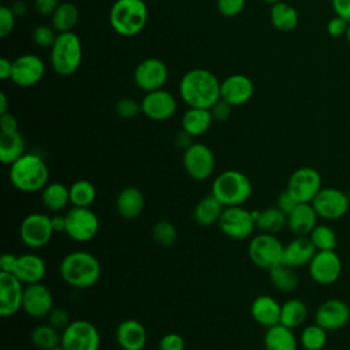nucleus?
Returning <instances> with one entry per match:
<instances>
[{
	"label": "nucleus",
	"instance_id": "f257e3e1",
	"mask_svg": "<svg viewBox=\"0 0 350 350\" xmlns=\"http://www.w3.org/2000/svg\"><path fill=\"white\" fill-rule=\"evenodd\" d=\"M220 81L206 68H193L179 81V96L190 108L209 109L220 100Z\"/></svg>",
	"mask_w": 350,
	"mask_h": 350
},
{
	"label": "nucleus",
	"instance_id": "f03ea898",
	"mask_svg": "<svg viewBox=\"0 0 350 350\" xmlns=\"http://www.w3.org/2000/svg\"><path fill=\"white\" fill-rule=\"evenodd\" d=\"M59 275L70 287L86 290L96 286L100 280L101 264L93 253L88 250H74L62 258Z\"/></svg>",
	"mask_w": 350,
	"mask_h": 350
},
{
	"label": "nucleus",
	"instance_id": "7ed1b4c3",
	"mask_svg": "<svg viewBox=\"0 0 350 350\" xmlns=\"http://www.w3.org/2000/svg\"><path fill=\"white\" fill-rule=\"evenodd\" d=\"M11 185L22 193L41 191L49 182V168L44 157L37 153H25L10 165Z\"/></svg>",
	"mask_w": 350,
	"mask_h": 350
},
{
	"label": "nucleus",
	"instance_id": "20e7f679",
	"mask_svg": "<svg viewBox=\"0 0 350 350\" xmlns=\"http://www.w3.org/2000/svg\"><path fill=\"white\" fill-rule=\"evenodd\" d=\"M148 22L145 0H115L109 10V25L115 33L133 37L141 33Z\"/></svg>",
	"mask_w": 350,
	"mask_h": 350
},
{
	"label": "nucleus",
	"instance_id": "39448f33",
	"mask_svg": "<svg viewBox=\"0 0 350 350\" xmlns=\"http://www.w3.org/2000/svg\"><path fill=\"white\" fill-rule=\"evenodd\" d=\"M252 180L238 170H226L212 182L211 193L224 206L245 205L252 197Z\"/></svg>",
	"mask_w": 350,
	"mask_h": 350
},
{
	"label": "nucleus",
	"instance_id": "423d86ee",
	"mask_svg": "<svg viewBox=\"0 0 350 350\" xmlns=\"http://www.w3.org/2000/svg\"><path fill=\"white\" fill-rule=\"evenodd\" d=\"M82 62V42L74 31L59 33L51 48L49 63L60 77L72 75Z\"/></svg>",
	"mask_w": 350,
	"mask_h": 350
},
{
	"label": "nucleus",
	"instance_id": "0eeeda50",
	"mask_svg": "<svg viewBox=\"0 0 350 350\" xmlns=\"http://www.w3.org/2000/svg\"><path fill=\"white\" fill-rule=\"evenodd\" d=\"M284 245L275 234L260 232L250 238L247 246L249 260L258 268L269 269L283 261Z\"/></svg>",
	"mask_w": 350,
	"mask_h": 350
},
{
	"label": "nucleus",
	"instance_id": "6e6552de",
	"mask_svg": "<svg viewBox=\"0 0 350 350\" xmlns=\"http://www.w3.org/2000/svg\"><path fill=\"white\" fill-rule=\"evenodd\" d=\"M53 234L51 216L42 212L26 215L19 224V239L30 250L45 247L51 242Z\"/></svg>",
	"mask_w": 350,
	"mask_h": 350
},
{
	"label": "nucleus",
	"instance_id": "1a4fd4ad",
	"mask_svg": "<svg viewBox=\"0 0 350 350\" xmlns=\"http://www.w3.org/2000/svg\"><path fill=\"white\" fill-rule=\"evenodd\" d=\"M217 226L226 237L235 241L252 238L257 228L253 211L246 209L243 205L226 206Z\"/></svg>",
	"mask_w": 350,
	"mask_h": 350
},
{
	"label": "nucleus",
	"instance_id": "9d476101",
	"mask_svg": "<svg viewBox=\"0 0 350 350\" xmlns=\"http://www.w3.org/2000/svg\"><path fill=\"white\" fill-rule=\"evenodd\" d=\"M60 345L66 350H100L101 335L89 320H71L62 331Z\"/></svg>",
	"mask_w": 350,
	"mask_h": 350
},
{
	"label": "nucleus",
	"instance_id": "9b49d317",
	"mask_svg": "<svg viewBox=\"0 0 350 350\" xmlns=\"http://www.w3.org/2000/svg\"><path fill=\"white\" fill-rule=\"evenodd\" d=\"M100 231V219L90 208L72 206L66 212V235L78 242L85 243L96 238Z\"/></svg>",
	"mask_w": 350,
	"mask_h": 350
},
{
	"label": "nucleus",
	"instance_id": "f8f14e48",
	"mask_svg": "<svg viewBox=\"0 0 350 350\" xmlns=\"http://www.w3.org/2000/svg\"><path fill=\"white\" fill-rule=\"evenodd\" d=\"M182 164L186 174L197 180H208L215 171V156L209 146L201 142H193L183 150Z\"/></svg>",
	"mask_w": 350,
	"mask_h": 350
},
{
	"label": "nucleus",
	"instance_id": "ddd939ff",
	"mask_svg": "<svg viewBox=\"0 0 350 350\" xmlns=\"http://www.w3.org/2000/svg\"><path fill=\"white\" fill-rule=\"evenodd\" d=\"M320 219L338 220L343 217L350 205L346 191L336 187H321L310 202Z\"/></svg>",
	"mask_w": 350,
	"mask_h": 350
},
{
	"label": "nucleus",
	"instance_id": "4468645a",
	"mask_svg": "<svg viewBox=\"0 0 350 350\" xmlns=\"http://www.w3.org/2000/svg\"><path fill=\"white\" fill-rule=\"evenodd\" d=\"M167 81L168 67L157 57H146L141 60L134 70V83L145 93L163 89Z\"/></svg>",
	"mask_w": 350,
	"mask_h": 350
},
{
	"label": "nucleus",
	"instance_id": "2eb2a0df",
	"mask_svg": "<svg viewBox=\"0 0 350 350\" xmlns=\"http://www.w3.org/2000/svg\"><path fill=\"white\" fill-rule=\"evenodd\" d=\"M320 172L313 167L297 168L287 180V190L301 202H312L321 189Z\"/></svg>",
	"mask_w": 350,
	"mask_h": 350
},
{
	"label": "nucleus",
	"instance_id": "dca6fc26",
	"mask_svg": "<svg viewBox=\"0 0 350 350\" xmlns=\"http://www.w3.org/2000/svg\"><path fill=\"white\" fill-rule=\"evenodd\" d=\"M313 282L321 286L335 283L342 273V260L335 250H317L308 265Z\"/></svg>",
	"mask_w": 350,
	"mask_h": 350
},
{
	"label": "nucleus",
	"instance_id": "f3484780",
	"mask_svg": "<svg viewBox=\"0 0 350 350\" xmlns=\"http://www.w3.org/2000/svg\"><path fill=\"white\" fill-rule=\"evenodd\" d=\"M141 103V112L150 120L164 122L176 112L178 103L172 93L164 89L145 93Z\"/></svg>",
	"mask_w": 350,
	"mask_h": 350
},
{
	"label": "nucleus",
	"instance_id": "a211bd4d",
	"mask_svg": "<svg viewBox=\"0 0 350 350\" xmlns=\"http://www.w3.org/2000/svg\"><path fill=\"white\" fill-rule=\"evenodd\" d=\"M45 74L42 59L33 53H25L12 60L11 81L19 88H30L37 85Z\"/></svg>",
	"mask_w": 350,
	"mask_h": 350
},
{
	"label": "nucleus",
	"instance_id": "6ab92c4d",
	"mask_svg": "<svg viewBox=\"0 0 350 350\" xmlns=\"http://www.w3.org/2000/svg\"><path fill=\"white\" fill-rule=\"evenodd\" d=\"M25 284L10 272L0 271V316L4 319L15 316L22 310Z\"/></svg>",
	"mask_w": 350,
	"mask_h": 350
},
{
	"label": "nucleus",
	"instance_id": "aec40b11",
	"mask_svg": "<svg viewBox=\"0 0 350 350\" xmlns=\"http://www.w3.org/2000/svg\"><path fill=\"white\" fill-rule=\"evenodd\" d=\"M53 309L51 290L41 282L25 286L22 310L31 319H45Z\"/></svg>",
	"mask_w": 350,
	"mask_h": 350
},
{
	"label": "nucleus",
	"instance_id": "412c9836",
	"mask_svg": "<svg viewBox=\"0 0 350 350\" xmlns=\"http://www.w3.org/2000/svg\"><path fill=\"white\" fill-rule=\"evenodd\" d=\"M350 320L349 305L339 298H329L321 302L314 312V323L325 331H338Z\"/></svg>",
	"mask_w": 350,
	"mask_h": 350
},
{
	"label": "nucleus",
	"instance_id": "4be33fe9",
	"mask_svg": "<svg viewBox=\"0 0 350 350\" xmlns=\"http://www.w3.org/2000/svg\"><path fill=\"white\" fill-rule=\"evenodd\" d=\"M254 93L253 81L245 74H232L220 83V98L232 107L246 104Z\"/></svg>",
	"mask_w": 350,
	"mask_h": 350
},
{
	"label": "nucleus",
	"instance_id": "5701e85b",
	"mask_svg": "<svg viewBox=\"0 0 350 350\" xmlns=\"http://www.w3.org/2000/svg\"><path fill=\"white\" fill-rule=\"evenodd\" d=\"M46 271L48 268H46L45 260L41 256L33 252H29L18 256L12 273L25 286H27V284L41 283L46 276Z\"/></svg>",
	"mask_w": 350,
	"mask_h": 350
},
{
	"label": "nucleus",
	"instance_id": "b1692460",
	"mask_svg": "<svg viewBox=\"0 0 350 350\" xmlns=\"http://www.w3.org/2000/svg\"><path fill=\"white\" fill-rule=\"evenodd\" d=\"M115 339L122 350H144L148 342V332L141 321L126 319L118 324Z\"/></svg>",
	"mask_w": 350,
	"mask_h": 350
},
{
	"label": "nucleus",
	"instance_id": "393cba45",
	"mask_svg": "<svg viewBox=\"0 0 350 350\" xmlns=\"http://www.w3.org/2000/svg\"><path fill=\"white\" fill-rule=\"evenodd\" d=\"M317 213L310 202L298 204L287 215V228L295 237H309L317 223Z\"/></svg>",
	"mask_w": 350,
	"mask_h": 350
},
{
	"label": "nucleus",
	"instance_id": "a878e982",
	"mask_svg": "<svg viewBox=\"0 0 350 350\" xmlns=\"http://www.w3.org/2000/svg\"><path fill=\"white\" fill-rule=\"evenodd\" d=\"M316 252L317 250L309 237H294L288 243L284 245L282 262L297 269L309 265Z\"/></svg>",
	"mask_w": 350,
	"mask_h": 350
},
{
	"label": "nucleus",
	"instance_id": "bb28decb",
	"mask_svg": "<svg viewBox=\"0 0 350 350\" xmlns=\"http://www.w3.org/2000/svg\"><path fill=\"white\" fill-rule=\"evenodd\" d=\"M280 310L282 305L272 295L268 294H261L256 297L250 305V314L253 320L265 328L279 324Z\"/></svg>",
	"mask_w": 350,
	"mask_h": 350
},
{
	"label": "nucleus",
	"instance_id": "cd10ccee",
	"mask_svg": "<svg viewBox=\"0 0 350 350\" xmlns=\"http://www.w3.org/2000/svg\"><path fill=\"white\" fill-rule=\"evenodd\" d=\"M115 208L123 219H137L145 209V196L138 187L127 186L118 193Z\"/></svg>",
	"mask_w": 350,
	"mask_h": 350
},
{
	"label": "nucleus",
	"instance_id": "c85d7f7f",
	"mask_svg": "<svg viewBox=\"0 0 350 350\" xmlns=\"http://www.w3.org/2000/svg\"><path fill=\"white\" fill-rule=\"evenodd\" d=\"M262 345L265 350H298L299 340L291 328L279 323L267 328Z\"/></svg>",
	"mask_w": 350,
	"mask_h": 350
},
{
	"label": "nucleus",
	"instance_id": "c756f323",
	"mask_svg": "<svg viewBox=\"0 0 350 350\" xmlns=\"http://www.w3.org/2000/svg\"><path fill=\"white\" fill-rule=\"evenodd\" d=\"M224 205L211 193L204 196L193 209V219L201 227H209L219 223Z\"/></svg>",
	"mask_w": 350,
	"mask_h": 350
},
{
	"label": "nucleus",
	"instance_id": "7c9ffc66",
	"mask_svg": "<svg viewBox=\"0 0 350 350\" xmlns=\"http://www.w3.org/2000/svg\"><path fill=\"white\" fill-rule=\"evenodd\" d=\"M41 201L48 212H63L70 204V186H66L59 180L48 182V185L41 190Z\"/></svg>",
	"mask_w": 350,
	"mask_h": 350
},
{
	"label": "nucleus",
	"instance_id": "2f4dec72",
	"mask_svg": "<svg viewBox=\"0 0 350 350\" xmlns=\"http://www.w3.org/2000/svg\"><path fill=\"white\" fill-rule=\"evenodd\" d=\"M213 122L212 113L205 108H187L180 118V130L186 131L191 137H200L205 134Z\"/></svg>",
	"mask_w": 350,
	"mask_h": 350
},
{
	"label": "nucleus",
	"instance_id": "473e14b6",
	"mask_svg": "<svg viewBox=\"0 0 350 350\" xmlns=\"http://www.w3.org/2000/svg\"><path fill=\"white\" fill-rule=\"evenodd\" d=\"M256 226L260 232L278 234L284 227H287V215L282 212L278 206H269L261 211H253Z\"/></svg>",
	"mask_w": 350,
	"mask_h": 350
},
{
	"label": "nucleus",
	"instance_id": "72a5a7b5",
	"mask_svg": "<svg viewBox=\"0 0 350 350\" xmlns=\"http://www.w3.org/2000/svg\"><path fill=\"white\" fill-rule=\"evenodd\" d=\"M269 19L272 26L283 33L291 31L298 25V12L297 10L286 3V1H278L275 4H271L269 11Z\"/></svg>",
	"mask_w": 350,
	"mask_h": 350
},
{
	"label": "nucleus",
	"instance_id": "f704fd0d",
	"mask_svg": "<svg viewBox=\"0 0 350 350\" xmlns=\"http://www.w3.org/2000/svg\"><path fill=\"white\" fill-rule=\"evenodd\" d=\"M25 148V138L19 131L0 133V160L4 165H11L21 159L26 153Z\"/></svg>",
	"mask_w": 350,
	"mask_h": 350
},
{
	"label": "nucleus",
	"instance_id": "c9c22d12",
	"mask_svg": "<svg viewBox=\"0 0 350 350\" xmlns=\"http://www.w3.org/2000/svg\"><path fill=\"white\" fill-rule=\"evenodd\" d=\"M268 276L272 286L282 293H291L299 286V276L295 268L283 262L268 269Z\"/></svg>",
	"mask_w": 350,
	"mask_h": 350
},
{
	"label": "nucleus",
	"instance_id": "e433bc0d",
	"mask_svg": "<svg viewBox=\"0 0 350 350\" xmlns=\"http://www.w3.org/2000/svg\"><path fill=\"white\" fill-rule=\"evenodd\" d=\"M79 18L78 7L71 1H64L57 5L55 12L51 15V25L57 33L72 31Z\"/></svg>",
	"mask_w": 350,
	"mask_h": 350
},
{
	"label": "nucleus",
	"instance_id": "4c0bfd02",
	"mask_svg": "<svg viewBox=\"0 0 350 350\" xmlns=\"http://www.w3.org/2000/svg\"><path fill=\"white\" fill-rule=\"evenodd\" d=\"M308 319V306L299 298H290L282 304L280 324L294 329L301 327Z\"/></svg>",
	"mask_w": 350,
	"mask_h": 350
},
{
	"label": "nucleus",
	"instance_id": "58836bf2",
	"mask_svg": "<svg viewBox=\"0 0 350 350\" xmlns=\"http://www.w3.org/2000/svg\"><path fill=\"white\" fill-rule=\"evenodd\" d=\"M96 197V186L88 179H78L70 185V204L72 206L90 208Z\"/></svg>",
	"mask_w": 350,
	"mask_h": 350
},
{
	"label": "nucleus",
	"instance_id": "ea45409f",
	"mask_svg": "<svg viewBox=\"0 0 350 350\" xmlns=\"http://www.w3.org/2000/svg\"><path fill=\"white\" fill-rule=\"evenodd\" d=\"M62 332L51 324H38L30 332V342L38 350H52L60 345Z\"/></svg>",
	"mask_w": 350,
	"mask_h": 350
},
{
	"label": "nucleus",
	"instance_id": "a19ab883",
	"mask_svg": "<svg viewBox=\"0 0 350 350\" xmlns=\"http://www.w3.org/2000/svg\"><path fill=\"white\" fill-rule=\"evenodd\" d=\"M327 332L317 323L304 327L299 335V345L305 350H321L327 343Z\"/></svg>",
	"mask_w": 350,
	"mask_h": 350
},
{
	"label": "nucleus",
	"instance_id": "79ce46f5",
	"mask_svg": "<svg viewBox=\"0 0 350 350\" xmlns=\"http://www.w3.org/2000/svg\"><path fill=\"white\" fill-rule=\"evenodd\" d=\"M316 250H335L338 246V237L332 227L328 224H317L309 234Z\"/></svg>",
	"mask_w": 350,
	"mask_h": 350
},
{
	"label": "nucleus",
	"instance_id": "37998d69",
	"mask_svg": "<svg viewBox=\"0 0 350 350\" xmlns=\"http://www.w3.org/2000/svg\"><path fill=\"white\" fill-rule=\"evenodd\" d=\"M152 237L154 242L161 247H171L176 242L178 231L174 223L170 220H159L152 228Z\"/></svg>",
	"mask_w": 350,
	"mask_h": 350
},
{
	"label": "nucleus",
	"instance_id": "c03bdc74",
	"mask_svg": "<svg viewBox=\"0 0 350 350\" xmlns=\"http://www.w3.org/2000/svg\"><path fill=\"white\" fill-rule=\"evenodd\" d=\"M57 31L53 29V26L51 25H40L33 30L31 38L36 42L37 46L40 48H52V45L56 41L57 37Z\"/></svg>",
	"mask_w": 350,
	"mask_h": 350
},
{
	"label": "nucleus",
	"instance_id": "a18cd8bd",
	"mask_svg": "<svg viewBox=\"0 0 350 350\" xmlns=\"http://www.w3.org/2000/svg\"><path fill=\"white\" fill-rule=\"evenodd\" d=\"M115 112L122 119L135 118L141 112V103H138L130 97H123L116 101Z\"/></svg>",
	"mask_w": 350,
	"mask_h": 350
},
{
	"label": "nucleus",
	"instance_id": "49530a36",
	"mask_svg": "<svg viewBox=\"0 0 350 350\" xmlns=\"http://www.w3.org/2000/svg\"><path fill=\"white\" fill-rule=\"evenodd\" d=\"M246 0H216L217 11L226 18H234L239 15L245 8Z\"/></svg>",
	"mask_w": 350,
	"mask_h": 350
},
{
	"label": "nucleus",
	"instance_id": "de8ad7c7",
	"mask_svg": "<svg viewBox=\"0 0 350 350\" xmlns=\"http://www.w3.org/2000/svg\"><path fill=\"white\" fill-rule=\"evenodd\" d=\"M15 14L12 12L11 7L1 5L0 7V37L5 38L15 26Z\"/></svg>",
	"mask_w": 350,
	"mask_h": 350
},
{
	"label": "nucleus",
	"instance_id": "09e8293b",
	"mask_svg": "<svg viewBox=\"0 0 350 350\" xmlns=\"http://www.w3.org/2000/svg\"><path fill=\"white\" fill-rule=\"evenodd\" d=\"M46 319H48V324H51L52 327H55L60 332L71 323V319H70L68 313L62 308H53Z\"/></svg>",
	"mask_w": 350,
	"mask_h": 350
},
{
	"label": "nucleus",
	"instance_id": "8fccbe9b",
	"mask_svg": "<svg viewBox=\"0 0 350 350\" xmlns=\"http://www.w3.org/2000/svg\"><path fill=\"white\" fill-rule=\"evenodd\" d=\"M159 350H185V339L179 334L168 332L161 336L159 342Z\"/></svg>",
	"mask_w": 350,
	"mask_h": 350
},
{
	"label": "nucleus",
	"instance_id": "3c124183",
	"mask_svg": "<svg viewBox=\"0 0 350 350\" xmlns=\"http://www.w3.org/2000/svg\"><path fill=\"white\" fill-rule=\"evenodd\" d=\"M349 22L346 19H343L342 16H332L328 23H327V33L334 37V38H338V37H343L346 36V31H347V27H349Z\"/></svg>",
	"mask_w": 350,
	"mask_h": 350
},
{
	"label": "nucleus",
	"instance_id": "603ef678",
	"mask_svg": "<svg viewBox=\"0 0 350 350\" xmlns=\"http://www.w3.org/2000/svg\"><path fill=\"white\" fill-rule=\"evenodd\" d=\"M213 120L216 122H224L230 118L231 111H232V105L228 104L227 101H224L223 98L217 100L211 108H209Z\"/></svg>",
	"mask_w": 350,
	"mask_h": 350
},
{
	"label": "nucleus",
	"instance_id": "864d4df0",
	"mask_svg": "<svg viewBox=\"0 0 350 350\" xmlns=\"http://www.w3.org/2000/svg\"><path fill=\"white\" fill-rule=\"evenodd\" d=\"M298 204H299V202L293 197V194H291L287 189L283 190V191L278 196V198H276V206H278L282 212H284L286 215H288Z\"/></svg>",
	"mask_w": 350,
	"mask_h": 350
},
{
	"label": "nucleus",
	"instance_id": "5fc2aeb1",
	"mask_svg": "<svg viewBox=\"0 0 350 350\" xmlns=\"http://www.w3.org/2000/svg\"><path fill=\"white\" fill-rule=\"evenodd\" d=\"M19 123L15 115L11 112H7L4 115H0V133H16L19 131Z\"/></svg>",
	"mask_w": 350,
	"mask_h": 350
},
{
	"label": "nucleus",
	"instance_id": "6e6d98bb",
	"mask_svg": "<svg viewBox=\"0 0 350 350\" xmlns=\"http://www.w3.org/2000/svg\"><path fill=\"white\" fill-rule=\"evenodd\" d=\"M59 4L57 0H34V10L38 15L51 16Z\"/></svg>",
	"mask_w": 350,
	"mask_h": 350
},
{
	"label": "nucleus",
	"instance_id": "4d7b16f0",
	"mask_svg": "<svg viewBox=\"0 0 350 350\" xmlns=\"http://www.w3.org/2000/svg\"><path fill=\"white\" fill-rule=\"evenodd\" d=\"M335 15L342 16L350 23V0H331Z\"/></svg>",
	"mask_w": 350,
	"mask_h": 350
},
{
	"label": "nucleus",
	"instance_id": "13d9d810",
	"mask_svg": "<svg viewBox=\"0 0 350 350\" xmlns=\"http://www.w3.org/2000/svg\"><path fill=\"white\" fill-rule=\"evenodd\" d=\"M16 258H18V256L14 253H10V252L3 253L0 257V271L12 273L15 264H16Z\"/></svg>",
	"mask_w": 350,
	"mask_h": 350
},
{
	"label": "nucleus",
	"instance_id": "bf43d9fd",
	"mask_svg": "<svg viewBox=\"0 0 350 350\" xmlns=\"http://www.w3.org/2000/svg\"><path fill=\"white\" fill-rule=\"evenodd\" d=\"M52 228L55 232H66V213H55L51 216Z\"/></svg>",
	"mask_w": 350,
	"mask_h": 350
},
{
	"label": "nucleus",
	"instance_id": "052dcab7",
	"mask_svg": "<svg viewBox=\"0 0 350 350\" xmlns=\"http://www.w3.org/2000/svg\"><path fill=\"white\" fill-rule=\"evenodd\" d=\"M191 135L190 134H187L186 131H183V130H180L176 135H175V138H174V142H175V145L179 148V149H182V150H185V149H187L191 144H193V141H191Z\"/></svg>",
	"mask_w": 350,
	"mask_h": 350
},
{
	"label": "nucleus",
	"instance_id": "680f3d73",
	"mask_svg": "<svg viewBox=\"0 0 350 350\" xmlns=\"http://www.w3.org/2000/svg\"><path fill=\"white\" fill-rule=\"evenodd\" d=\"M11 72H12V62L8 60L7 57L0 59V78L3 81L11 79Z\"/></svg>",
	"mask_w": 350,
	"mask_h": 350
},
{
	"label": "nucleus",
	"instance_id": "e2e57ef3",
	"mask_svg": "<svg viewBox=\"0 0 350 350\" xmlns=\"http://www.w3.org/2000/svg\"><path fill=\"white\" fill-rule=\"evenodd\" d=\"M11 10H12V12L15 14L16 18H18V16H23V15H26V12H27V4H26V1H23V0H18V1H15V3L11 5Z\"/></svg>",
	"mask_w": 350,
	"mask_h": 350
},
{
	"label": "nucleus",
	"instance_id": "0e129e2a",
	"mask_svg": "<svg viewBox=\"0 0 350 350\" xmlns=\"http://www.w3.org/2000/svg\"><path fill=\"white\" fill-rule=\"evenodd\" d=\"M8 112V100L4 93H0V115Z\"/></svg>",
	"mask_w": 350,
	"mask_h": 350
},
{
	"label": "nucleus",
	"instance_id": "69168bd1",
	"mask_svg": "<svg viewBox=\"0 0 350 350\" xmlns=\"http://www.w3.org/2000/svg\"><path fill=\"white\" fill-rule=\"evenodd\" d=\"M346 40H347V42H349V45H350V25H349V27H347V31H346Z\"/></svg>",
	"mask_w": 350,
	"mask_h": 350
},
{
	"label": "nucleus",
	"instance_id": "338daca9",
	"mask_svg": "<svg viewBox=\"0 0 350 350\" xmlns=\"http://www.w3.org/2000/svg\"><path fill=\"white\" fill-rule=\"evenodd\" d=\"M52 350H66V349H64L62 345H57V346H55Z\"/></svg>",
	"mask_w": 350,
	"mask_h": 350
},
{
	"label": "nucleus",
	"instance_id": "774afa93",
	"mask_svg": "<svg viewBox=\"0 0 350 350\" xmlns=\"http://www.w3.org/2000/svg\"><path fill=\"white\" fill-rule=\"evenodd\" d=\"M262 1H265V3H269V4H275V3H278V1H282V0H262Z\"/></svg>",
	"mask_w": 350,
	"mask_h": 350
}]
</instances>
